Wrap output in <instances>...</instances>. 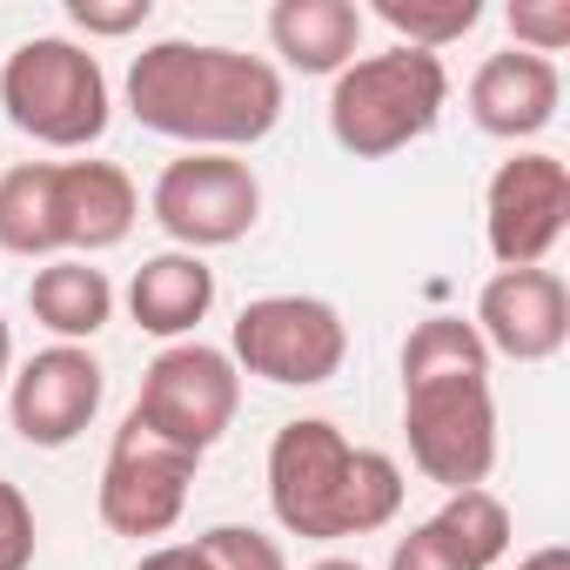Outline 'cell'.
Returning a JSON list of instances; mask_svg holds the SVG:
<instances>
[{
  "label": "cell",
  "mask_w": 570,
  "mask_h": 570,
  "mask_svg": "<svg viewBox=\"0 0 570 570\" xmlns=\"http://www.w3.org/2000/svg\"><path fill=\"white\" fill-rule=\"evenodd\" d=\"M0 248L8 255H68L55 215V161H21L0 175Z\"/></svg>",
  "instance_id": "cell-18"
},
{
  "label": "cell",
  "mask_w": 570,
  "mask_h": 570,
  "mask_svg": "<svg viewBox=\"0 0 570 570\" xmlns=\"http://www.w3.org/2000/svg\"><path fill=\"white\" fill-rule=\"evenodd\" d=\"M376 21L396 35V48H450L483 21V0H376Z\"/></svg>",
  "instance_id": "cell-21"
},
{
  "label": "cell",
  "mask_w": 570,
  "mask_h": 570,
  "mask_svg": "<svg viewBox=\"0 0 570 570\" xmlns=\"http://www.w3.org/2000/svg\"><path fill=\"white\" fill-rule=\"evenodd\" d=\"M517 570H570V550H563V543H543V550H530Z\"/></svg>",
  "instance_id": "cell-28"
},
{
  "label": "cell",
  "mask_w": 570,
  "mask_h": 570,
  "mask_svg": "<svg viewBox=\"0 0 570 570\" xmlns=\"http://www.w3.org/2000/svg\"><path fill=\"white\" fill-rule=\"evenodd\" d=\"M55 215H61V248L88 262V255L128 242L141 195L115 161H55Z\"/></svg>",
  "instance_id": "cell-14"
},
{
  "label": "cell",
  "mask_w": 570,
  "mask_h": 570,
  "mask_svg": "<svg viewBox=\"0 0 570 570\" xmlns=\"http://www.w3.org/2000/svg\"><path fill=\"white\" fill-rule=\"evenodd\" d=\"M430 537L456 557V570H490L510 550V510L497 490H450L430 517Z\"/></svg>",
  "instance_id": "cell-19"
},
{
  "label": "cell",
  "mask_w": 570,
  "mask_h": 570,
  "mask_svg": "<svg viewBox=\"0 0 570 570\" xmlns=\"http://www.w3.org/2000/svg\"><path fill=\"white\" fill-rule=\"evenodd\" d=\"M510 35L523 55H563L570 48V0H510Z\"/></svg>",
  "instance_id": "cell-23"
},
{
  "label": "cell",
  "mask_w": 570,
  "mask_h": 570,
  "mask_svg": "<svg viewBox=\"0 0 570 570\" xmlns=\"http://www.w3.org/2000/svg\"><path fill=\"white\" fill-rule=\"evenodd\" d=\"M108 396V370L81 350V343H55L35 363H21V376H8V410H14V436L35 450H68Z\"/></svg>",
  "instance_id": "cell-11"
},
{
  "label": "cell",
  "mask_w": 570,
  "mask_h": 570,
  "mask_svg": "<svg viewBox=\"0 0 570 570\" xmlns=\"http://www.w3.org/2000/svg\"><path fill=\"white\" fill-rule=\"evenodd\" d=\"M309 570H363V563H350V557H323V563H309Z\"/></svg>",
  "instance_id": "cell-30"
},
{
  "label": "cell",
  "mask_w": 570,
  "mask_h": 570,
  "mask_svg": "<svg viewBox=\"0 0 570 570\" xmlns=\"http://www.w3.org/2000/svg\"><path fill=\"white\" fill-rule=\"evenodd\" d=\"M557 101H563V75L557 61L543 55H523V48H503V55H483V68L470 75V121L497 141H530L557 121Z\"/></svg>",
  "instance_id": "cell-13"
},
{
  "label": "cell",
  "mask_w": 570,
  "mask_h": 570,
  "mask_svg": "<svg viewBox=\"0 0 570 570\" xmlns=\"http://www.w3.org/2000/svg\"><path fill=\"white\" fill-rule=\"evenodd\" d=\"M41 530H35V503L21 497V483L0 476V570H35Z\"/></svg>",
  "instance_id": "cell-24"
},
{
  "label": "cell",
  "mask_w": 570,
  "mask_h": 570,
  "mask_svg": "<svg viewBox=\"0 0 570 570\" xmlns=\"http://www.w3.org/2000/svg\"><path fill=\"white\" fill-rule=\"evenodd\" d=\"M148 14H155V0H68V21L81 35H101V41L148 28Z\"/></svg>",
  "instance_id": "cell-25"
},
{
  "label": "cell",
  "mask_w": 570,
  "mask_h": 570,
  "mask_svg": "<svg viewBox=\"0 0 570 570\" xmlns=\"http://www.w3.org/2000/svg\"><path fill=\"white\" fill-rule=\"evenodd\" d=\"M396 510H403V470H396V456L356 450L350 476H343V517H336L343 537H370V530L396 523Z\"/></svg>",
  "instance_id": "cell-20"
},
{
  "label": "cell",
  "mask_w": 570,
  "mask_h": 570,
  "mask_svg": "<svg viewBox=\"0 0 570 570\" xmlns=\"http://www.w3.org/2000/svg\"><path fill=\"white\" fill-rule=\"evenodd\" d=\"M390 570H456V557L430 537V523H416L410 537H396V550H390Z\"/></svg>",
  "instance_id": "cell-26"
},
{
  "label": "cell",
  "mask_w": 570,
  "mask_h": 570,
  "mask_svg": "<svg viewBox=\"0 0 570 570\" xmlns=\"http://www.w3.org/2000/svg\"><path fill=\"white\" fill-rule=\"evenodd\" d=\"M148 208H155V222H161L188 255H202V248H228V242H242V235L255 228V215H262V181H255V168L235 161V155H181V161H168V168L155 175Z\"/></svg>",
  "instance_id": "cell-9"
},
{
  "label": "cell",
  "mask_w": 570,
  "mask_h": 570,
  "mask_svg": "<svg viewBox=\"0 0 570 570\" xmlns=\"http://www.w3.org/2000/svg\"><path fill=\"white\" fill-rule=\"evenodd\" d=\"M28 309H35V323L55 330L61 343H88V336H101L108 316H115V282H108L95 262H81V255H55V262L35 268V282H28Z\"/></svg>",
  "instance_id": "cell-17"
},
{
  "label": "cell",
  "mask_w": 570,
  "mask_h": 570,
  "mask_svg": "<svg viewBox=\"0 0 570 570\" xmlns=\"http://www.w3.org/2000/svg\"><path fill=\"white\" fill-rule=\"evenodd\" d=\"M195 557L208 570H289V557H282L275 537H262L255 523H215L195 537Z\"/></svg>",
  "instance_id": "cell-22"
},
{
  "label": "cell",
  "mask_w": 570,
  "mask_h": 570,
  "mask_svg": "<svg viewBox=\"0 0 570 570\" xmlns=\"http://www.w3.org/2000/svg\"><path fill=\"white\" fill-rule=\"evenodd\" d=\"M570 228V168L557 155H510L483 188V235L497 268H543Z\"/></svg>",
  "instance_id": "cell-10"
},
{
  "label": "cell",
  "mask_w": 570,
  "mask_h": 570,
  "mask_svg": "<svg viewBox=\"0 0 570 570\" xmlns=\"http://www.w3.org/2000/svg\"><path fill=\"white\" fill-rule=\"evenodd\" d=\"M8 370H14V336H8V316H0V390H8Z\"/></svg>",
  "instance_id": "cell-29"
},
{
  "label": "cell",
  "mask_w": 570,
  "mask_h": 570,
  "mask_svg": "<svg viewBox=\"0 0 570 570\" xmlns=\"http://www.w3.org/2000/svg\"><path fill=\"white\" fill-rule=\"evenodd\" d=\"M0 108L41 148H95L108 135V115H115L101 61L61 35H35L8 55V68H0Z\"/></svg>",
  "instance_id": "cell-4"
},
{
  "label": "cell",
  "mask_w": 570,
  "mask_h": 570,
  "mask_svg": "<svg viewBox=\"0 0 570 570\" xmlns=\"http://www.w3.org/2000/svg\"><path fill=\"white\" fill-rule=\"evenodd\" d=\"M235 410H242L235 363L222 350H208V343H175L141 370V396H135L128 416L148 436H161V443H175L188 456H208L228 436Z\"/></svg>",
  "instance_id": "cell-5"
},
{
  "label": "cell",
  "mask_w": 570,
  "mask_h": 570,
  "mask_svg": "<svg viewBox=\"0 0 570 570\" xmlns=\"http://www.w3.org/2000/svg\"><path fill=\"white\" fill-rule=\"evenodd\" d=\"M248 376L275 383V390H316L330 376H343L350 363V330L336 316V303L323 296H262L235 316V356Z\"/></svg>",
  "instance_id": "cell-6"
},
{
  "label": "cell",
  "mask_w": 570,
  "mask_h": 570,
  "mask_svg": "<svg viewBox=\"0 0 570 570\" xmlns=\"http://www.w3.org/2000/svg\"><path fill=\"white\" fill-rule=\"evenodd\" d=\"M450 101V68L443 55L423 48H390V55H363L336 75L330 88V135L343 155L356 161H383L410 141H423L443 121Z\"/></svg>",
  "instance_id": "cell-3"
},
{
  "label": "cell",
  "mask_w": 570,
  "mask_h": 570,
  "mask_svg": "<svg viewBox=\"0 0 570 570\" xmlns=\"http://www.w3.org/2000/svg\"><path fill=\"white\" fill-rule=\"evenodd\" d=\"M356 443L330 416H296L268 443V510L289 537L336 543L343 537V476H350Z\"/></svg>",
  "instance_id": "cell-7"
},
{
  "label": "cell",
  "mask_w": 570,
  "mask_h": 570,
  "mask_svg": "<svg viewBox=\"0 0 570 570\" xmlns=\"http://www.w3.org/2000/svg\"><path fill=\"white\" fill-rule=\"evenodd\" d=\"M195 470L202 456L148 436L135 416L115 430V450L101 463V490H95V510L115 537H168L188 510V490H195Z\"/></svg>",
  "instance_id": "cell-8"
},
{
  "label": "cell",
  "mask_w": 570,
  "mask_h": 570,
  "mask_svg": "<svg viewBox=\"0 0 570 570\" xmlns=\"http://www.w3.org/2000/svg\"><path fill=\"white\" fill-rule=\"evenodd\" d=\"M403 436L410 463L443 490H483L497 470L490 350L463 316H423L403 343Z\"/></svg>",
  "instance_id": "cell-2"
},
{
  "label": "cell",
  "mask_w": 570,
  "mask_h": 570,
  "mask_svg": "<svg viewBox=\"0 0 570 570\" xmlns=\"http://www.w3.org/2000/svg\"><path fill=\"white\" fill-rule=\"evenodd\" d=\"M128 115L168 141H188V155H235L282 121V75L242 48L155 41L128 68Z\"/></svg>",
  "instance_id": "cell-1"
},
{
  "label": "cell",
  "mask_w": 570,
  "mask_h": 570,
  "mask_svg": "<svg viewBox=\"0 0 570 570\" xmlns=\"http://www.w3.org/2000/svg\"><path fill=\"white\" fill-rule=\"evenodd\" d=\"M268 48L296 75H343L363 48V8L356 0H275Z\"/></svg>",
  "instance_id": "cell-15"
},
{
  "label": "cell",
  "mask_w": 570,
  "mask_h": 570,
  "mask_svg": "<svg viewBox=\"0 0 570 570\" xmlns=\"http://www.w3.org/2000/svg\"><path fill=\"white\" fill-rule=\"evenodd\" d=\"M135 570H208V563L195 557V543H161V550H148Z\"/></svg>",
  "instance_id": "cell-27"
},
{
  "label": "cell",
  "mask_w": 570,
  "mask_h": 570,
  "mask_svg": "<svg viewBox=\"0 0 570 570\" xmlns=\"http://www.w3.org/2000/svg\"><path fill=\"white\" fill-rule=\"evenodd\" d=\"M208 309H215V268L202 255H188V248L148 255L135 268V282H128V316L148 336H168L175 343L195 323H208Z\"/></svg>",
  "instance_id": "cell-16"
},
{
  "label": "cell",
  "mask_w": 570,
  "mask_h": 570,
  "mask_svg": "<svg viewBox=\"0 0 570 570\" xmlns=\"http://www.w3.org/2000/svg\"><path fill=\"white\" fill-rule=\"evenodd\" d=\"M476 336L490 356L550 363L570 343V289L557 268H497L476 296Z\"/></svg>",
  "instance_id": "cell-12"
}]
</instances>
